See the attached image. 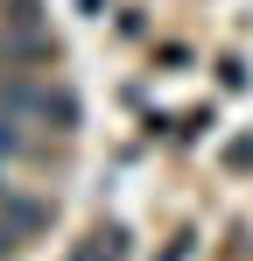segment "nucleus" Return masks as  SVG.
I'll return each mask as SVG.
<instances>
[{
	"label": "nucleus",
	"mask_w": 253,
	"mask_h": 261,
	"mask_svg": "<svg viewBox=\"0 0 253 261\" xmlns=\"http://www.w3.org/2000/svg\"><path fill=\"white\" fill-rule=\"evenodd\" d=\"M42 64H56V43L0 21V78H14V71H42Z\"/></svg>",
	"instance_id": "f257e3e1"
},
{
	"label": "nucleus",
	"mask_w": 253,
	"mask_h": 261,
	"mask_svg": "<svg viewBox=\"0 0 253 261\" xmlns=\"http://www.w3.org/2000/svg\"><path fill=\"white\" fill-rule=\"evenodd\" d=\"M42 127L56 134V141H71V134L84 127V106H78V92H64V85H42Z\"/></svg>",
	"instance_id": "f03ea898"
},
{
	"label": "nucleus",
	"mask_w": 253,
	"mask_h": 261,
	"mask_svg": "<svg viewBox=\"0 0 253 261\" xmlns=\"http://www.w3.org/2000/svg\"><path fill=\"white\" fill-rule=\"evenodd\" d=\"M0 226H7L14 240L42 233V226H49V198H21V191H7V198H0Z\"/></svg>",
	"instance_id": "7ed1b4c3"
},
{
	"label": "nucleus",
	"mask_w": 253,
	"mask_h": 261,
	"mask_svg": "<svg viewBox=\"0 0 253 261\" xmlns=\"http://www.w3.org/2000/svg\"><path fill=\"white\" fill-rule=\"evenodd\" d=\"M0 163H49V141H36L28 120L0 113Z\"/></svg>",
	"instance_id": "20e7f679"
},
{
	"label": "nucleus",
	"mask_w": 253,
	"mask_h": 261,
	"mask_svg": "<svg viewBox=\"0 0 253 261\" xmlns=\"http://www.w3.org/2000/svg\"><path fill=\"white\" fill-rule=\"evenodd\" d=\"M0 21L7 29H28V36H49V7L42 0H0Z\"/></svg>",
	"instance_id": "39448f33"
},
{
	"label": "nucleus",
	"mask_w": 253,
	"mask_h": 261,
	"mask_svg": "<svg viewBox=\"0 0 253 261\" xmlns=\"http://www.w3.org/2000/svg\"><path fill=\"white\" fill-rule=\"evenodd\" d=\"M225 170H253V134H239V141H225Z\"/></svg>",
	"instance_id": "423d86ee"
},
{
	"label": "nucleus",
	"mask_w": 253,
	"mask_h": 261,
	"mask_svg": "<svg viewBox=\"0 0 253 261\" xmlns=\"http://www.w3.org/2000/svg\"><path fill=\"white\" fill-rule=\"evenodd\" d=\"M218 71H225V92H246V64H239V57H225Z\"/></svg>",
	"instance_id": "0eeeda50"
},
{
	"label": "nucleus",
	"mask_w": 253,
	"mask_h": 261,
	"mask_svg": "<svg viewBox=\"0 0 253 261\" xmlns=\"http://www.w3.org/2000/svg\"><path fill=\"white\" fill-rule=\"evenodd\" d=\"M190 254H197V233H176V247H169L162 261H190Z\"/></svg>",
	"instance_id": "6e6552de"
},
{
	"label": "nucleus",
	"mask_w": 253,
	"mask_h": 261,
	"mask_svg": "<svg viewBox=\"0 0 253 261\" xmlns=\"http://www.w3.org/2000/svg\"><path fill=\"white\" fill-rule=\"evenodd\" d=\"M14 247H21V240H14V233H7V226H0V261H7V254H14Z\"/></svg>",
	"instance_id": "1a4fd4ad"
},
{
	"label": "nucleus",
	"mask_w": 253,
	"mask_h": 261,
	"mask_svg": "<svg viewBox=\"0 0 253 261\" xmlns=\"http://www.w3.org/2000/svg\"><path fill=\"white\" fill-rule=\"evenodd\" d=\"M99 7H113V0H78V14H99Z\"/></svg>",
	"instance_id": "9d476101"
},
{
	"label": "nucleus",
	"mask_w": 253,
	"mask_h": 261,
	"mask_svg": "<svg viewBox=\"0 0 253 261\" xmlns=\"http://www.w3.org/2000/svg\"><path fill=\"white\" fill-rule=\"evenodd\" d=\"M7 191H14V184H7V163H0V198H7Z\"/></svg>",
	"instance_id": "9b49d317"
}]
</instances>
